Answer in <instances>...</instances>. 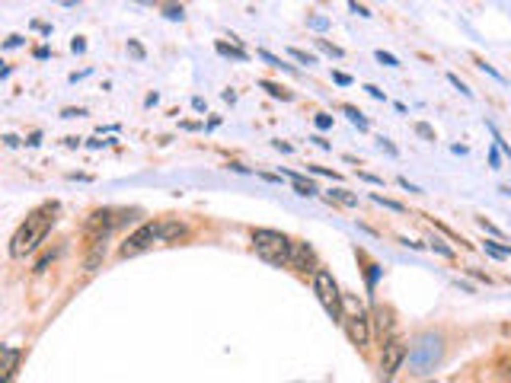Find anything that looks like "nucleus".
Segmentation results:
<instances>
[{"mask_svg":"<svg viewBox=\"0 0 511 383\" xmlns=\"http://www.w3.org/2000/svg\"><path fill=\"white\" fill-rule=\"evenodd\" d=\"M58 224V201H45L38 205L29 217L19 224V230L10 240V255L13 259H26L45 243V237L51 233V227Z\"/></svg>","mask_w":511,"mask_h":383,"instance_id":"f257e3e1","label":"nucleus"},{"mask_svg":"<svg viewBox=\"0 0 511 383\" xmlns=\"http://www.w3.org/2000/svg\"><path fill=\"white\" fill-rule=\"evenodd\" d=\"M182 233H185V227L179 224V220H147V224H141L122 243L118 255H122V259H131V255L150 249L153 243H173V240H179Z\"/></svg>","mask_w":511,"mask_h":383,"instance_id":"f03ea898","label":"nucleus"},{"mask_svg":"<svg viewBox=\"0 0 511 383\" xmlns=\"http://www.w3.org/2000/svg\"><path fill=\"white\" fill-rule=\"evenodd\" d=\"M441 358H444V339L438 332H422L412 342V348L406 351L409 374L412 377H425V374H432L441 364Z\"/></svg>","mask_w":511,"mask_h":383,"instance_id":"7ed1b4c3","label":"nucleus"},{"mask_svg":"<svg viewBox=\"0 0 511 383\" xmlns=\"http://www.w3.org/2000/svg\"><path fill=\"white\" fill-rule=\"evenodd\" d=\"M253 249L259 259L272 262V265L285 268L291 265V240L278 230H268V227H256L253 230Z\"/></svg>","mask_w":511,"mask_h":383,"instance_id":"20e7f679","label":"nucleus"},{"mask_svg":"<svg viewBox=\"0 0 511 383\" xmlns=\"http://www.w3.org/2000/svg\"><path fill=\"white\" fill-rule=\"evenodd\" d=\"M342 307H345V310H342V326H345L352 345L365 348L367 342H371V319H367L365 307H361L355 297H345V294H342Z\"/></svg>","mask_w":511,"mask_h":383,"instance_id":"39448f33","label":"nucleus"},{"mask_svg":"<svg viewBox=\"0 0 511 383\" xmlns=\"http://www.w3.org/2000/svg\"><path fill=\"white\" fill-rule=\"evenodd\" d=\"M313 291H317L323 310L329 313V319L342 322V294H339V287H335L332 275H329L326 268H317V272H313Z\"/></svg>","mask_w":511,"mask_h":383,"instance_id":"423d86ee","label":"nucleus"},{"mask_svg":"<svg viewBox=\"0 0 511 383\" xmlns=\"http://www.w3.org/2000/svg\"><path fill=\"white\" fill-rule=\"evenodd\" d=\"M406 351L409 348L402 345V342H396V339L387 342V345H383V354H380V377H393V374L406 364Z\"/></svg>","mask_w":511,"mask_h":383,"instance_id":"0eeeda50","label":"nucleus"},{"mask_svg":"<svg viewBox=\"0 0 511 383\" xmlns=\"http://www.w3.org/2000/svg\"><path fill=\"white\" fill-rule=\"evenodd\" d=\"M122 217H125V214H115V211H112V208H103V211H93V214H90V220H86V230H90L93 237H103V233H106V237H109V230H112V227H115V224H122Z\"/></svg>","mask_w":511,"mask_h":383,"instance_id":"6e6552de","label":"nucleus"},{"mask_svg":"<svg viewBox=\"0 0 511 383\" xmlns=\"http://www.w3.org/2000/svg\"><path fill=\"white\" fill-rule=\"evenodd\" d=\"M19 361H23V348L0 345V380H10L19 371Z\"/></svg>","mask_w":511,"mask_h":383,"instance_id":"1a4fd4ad","label":"nucleus"},{"mask_svg":"<svg viewBox=\"0 0 511 383\" xmlns=\"http://www.w3.org/2000/svg\"><path fill=\"white\" fill-rule=\"evenodd\" d=\"M214 51H218L220 58H230V61H250V51H246V48H240L237 42H233V45H227L224 38H218V42H214Z\"/></svg>","mask_w":511,"mask_h":383,"instance_id":"9d476101","label":"nucleus"},{"mask_svg":"<svg viewBox=\"0 0 511 383\" xmlns=\"http://www.w3.org/2000/svg\"><path fill=\"white\" fill-rule=\"evenodd\" d=\"M103 255H106V233H103V237H93L90 255H86V272H96V265L103 262Z\"/></svg>","mask_w":511,"mask_h":383,"instance_id":"9b49d317","label":"nucleus"},{"mask_svg":"<svg viewBox=\"0 0 511 383\" xmlns=\"http://www.w3.org/2000/svg\"><path fill=\"white\" fill-rule=\"evenodd\" d=\"M326 198H329V201H339V205H348V208L358 205V195H352L348 189H329Z\"/></svg>","mask_w":511,"mask_h":383,"instance_id":"f8f14e48","label":"nucleus"},{"mask_svg":"<svg viewBox=\"0 0 511 383\" xmlns=\"http://www.w3.org/2000/svg\"><path fill=\"white\" fill-rule=\"evenodd\" d=\"M262 90H268V96H275V99H285V103H288V99H291V90H285V86H278V83H272V80H262Z\"/></svg>","mask_w":511,"mask_h":383,"instance_id":"ddd939ff","label":"nucleus"},{"mask_svg":"<svg viewBox=\"0 0 511 383\" xmlns=\"http://www.w3.org/2000/svg\"><path fill=\"white\" fill-rule=\"evenodd\" d=\"M342 112H345V115H348V122H352V125H358L361 131H367V118L361 115V112L355 109V105H342Z\"/></svg>","mask_w":511,"mask_h":383,"instance_id":"4468645a","label":"nucleus"},{"mask_svg":"<svg viewBox=\"0 0 511 383\" xmlns=\"http://www.w3.org/2000/svg\"><path fill=\"white\" fill-rule=\"evenodd\" d=\"M259 58H262V61H265V64L278 67V70H291V73H294V67H291V64H285V61H281V58H275L272 51H265V48H259Z\"/></svg>","mask_w":511,"mask_h":383,"instance_id":"2eb2a0df","label":"nucleus"},{"mask_svg":"<svg viewBox=\"0 0 511 383\" xmlns=\"http://www.w3.org/2000/svg\"><path fill=\"white\" fill-rule=\"evenodd\" d=\"M482 246H486V252L495 255V259H508V255H511V243L508 246H499V243H492V240H486Z\"/></svg>","mask_w":511,"mask_h":383,"instance_id":"dca6fc26","label":"nucleus"},{"mask_svg":"<svg viewBox=\"0 0 511 383\" xmlns=\"http://www.w3.org/2000/svg\"><path fill=\"white\" fill-rule=\"evenodd\" d=\"M163 16H166V19H179V23H182L185 13H182V6H179L176 0H166V3H163Z\"/></svg>","mask_w":511,"mask_h":383,"instance_id":"f3484780","label":"nucleus"},{"mask_svg":"<svg viewBox=\"0 0 511 383\" xmlns=\"http://www.w3.org/2000/svg\"><path fill=\"white\" fill-rule=\"evenodd\" d=\"M288 55L294 58V61H300V64H317V55H310V51H304V48H288Z\"/></svg>","mask_w":511,"mask_h":383,"instance_id":"a211bd4d","label":"nucleus"},{"mask_svg":"<svg viewBox=\"0 0 511 383\" xmlns=\"http://www.w3.org/2000/svg\"><path fill=\"white\" fill-rule=\"evenodd\" d=\"M371 201H377V205H383V208H390V211H396V214H402V211H406V208H402V205H400V201H393V198H383V195H377V192H374V195H371Z\"/></svg>","mask_w":511,"mask_h":383,"instance_id":"6ab92c4d","label":"nucleus"},{"mask_svg":"<svg viewBox=\"0 0 511 383\" xmlns=\"http://www.w3.org/2000/svg\"><path fill=\"white\" fill-rule=\"evenodd\" d=\"M412 131L419 134V138H425V140H438L435 128H432V125H425V122H415V125H412Z\"/></svg>","mask_w":511,"mask_h":383,"instance_id":"aec40b11","label":"nucleus"},{"mask_svg":"<svg viewBox=\"0 0 511 383\" xmlns=\"http://www.w3.org/2000/svg\"><path fill=\"white\" fill-rule=\"evenodd\" d=\"M317 45H320L323 51H326V55H332V58H345V51H342L339 45H332L329 38H317Z\"/></svg>","mask_w":511,"mask_h":383,"instance_id":"412c9836","label":"nucleus"},{"mask_svg":"<svg viewBox=\"0 0 511 383\" xmlns=\"http://www.w3.org/2000/svg\"><path fill=\"white\" fill-rule=\"evenodd\" d=\"M489 131H492V140H495V147H499V150H505L508 157H511V144H508L505 138H502V134H499V128H495L492 122H489Z\"/></svg>","mask_w":511,"mask_h":383,"instance_id":"4be33fe9","label":"nucleus"},{"mask_svg":"<svg viewBox=\"0 0 511 383\" xmlns=\"http://www.w3.org/2000/svg\"><path fill=\"white\" fill-rule=\"evenodd\" d=\"M476 67H479L482 73H489V77H495L499 83H505V73H502V70H495L492 64H486V61H479V58H476Z\"/></svg>","mask_w":511,"mask_h":383,"instance_id":"5701e85b","label":"nucleus"},{"mask_svg":"<svg viewBox=\"0 0 511 383\" xmlns=\"http://www.w3.org/2000/svg\"><path fill=\"white\" fill-rule=\"evenodd\" d=\"M447 83H450V86H454V90H460V93H463V96H473V90H470V86H467V83H463V80H460V77H457V73H447Z\"/></svg>","mask_w":511,"mask_h":383,"instance_id":"b1692460","label":"nucleus"},{"mask_svg":"<svg viewBox=\"0 0 511 383\" xmlns=\"http://www.w3.org/2000/svg\"><path fill=\"white\" fill-rule=\"evenodd\" d=\"M476 224H479V227H482V230H486V233H492V237H499V240H505V233H502V230H499V227H495V224H492V220H486V217H476Z\"/></svg>","mask_w":511,"mask_h":383,"instance_id":"393cba45","label":"nucleus"},{"mask_svg":"<svg viewBox=\"0 0 511 383\" xmlns=\"http://www.w3.org/2000/svg\"><path fill=\"white\" fill-rule=\"evenodd\" d=\"M432 249H435V252H441V255H447V259H454V249H450L444 240H432Z\"/></svg>","mask_w":511,"mask_h":383,"instance_id":"a878e982","label":"nucleus"},{"mask_svg":"<svg viewBox=\"0 0 511 383\" xmlns=\"http://www.w3.org/2000/svg\"><path fill=\"white\" fill-rule=\"evenodd\" d=\"M377 61H380L383 67H400V61H396V58H393V55H390V51H383V48L377 51Z\"/></svg>","mask_w":511,"mask_h":383,"instance_id":"bb28decb","label":"nucleus"},{"mask_svg":"<svg viewBox=\"0 0 511 383\" xmlns=\"http://www.w3.org/2000/svg\"><path fill=\"white\" fill-rule=\"evenodd\" d=\"M128 51H131V55L138 58V61H144V58H147V51L141 48V42H134V38H128Z\"/></svg>","mask_w":511,"mask_h":383,"instance_id":"cd10ccee","label":"nucleus"},{"mask_svg":"<svg viewBox=\"0 0 511 383\" xmlns=\"http://www.w3.org/2000/svg\"><path fill=\"white\" fill-rule=\"evenodd\" d=\"M307 26H310V29H329V19L326 16H310V19H307Z\"/></svg>","mask_w":511,"mask_h":383,"instance_id":"c85d7f7f","label":"nucleus"},{"mask_svg":"<svg viewBox=\"0 0 511 383\" xmlns=\"http://www.w3.org/2000/svg\"><path fill=\"white\" fill-rule=\"evenodd\" d=\"M348 10H352V13H358V16H365V19H367V16H374V13L367 10V6H361L358 0H348Z\"/></svg>","mask_w":511,"mask_h":383,"instance_id":"c756f323","label":"nucleus"},{"mask_svg":"<svg viewBox=\"0 0 511 383\" xmlns=\"http://www.w3.org/2000/svg\"><path fill=\"white\" fill-rule=\"evenodd\" d=\"M489 163H492V170H502V150L492 144V150H489Z\"/></svg>","mask_w":511,"mask_h":383,"instance_id":"7c9ffc66","label":"nucleus"},{"mask_svg":"<svg viewBox=\"0 0 511 383\" xmlns=\"http://www.w3.org/2000/svg\"><path fill=\"white\" fill-rule=\"evenodd\" d=\"M313 122H317L320 131H329V128H332V115H323V112H320V115L313 118Z\"/></svg>","mask_w":511,"mask_h":383,"instance_id":"2f4dec72","label":"nucleus"},{"mask_svg":"<svg viewBox=\"0 0 511 383\" xmlns=\"http://www.w3.org/2000/svg\"><path fill=\"white\" fill-rule=\"evenodd\" d=\"M332 83H339V86H352V77H348V73H342V70H332Z\"/></svg>","mask_w":511,"mask_h":383,"instance_id":"473e14b6","label":"nucleus"},{"mask_svg":"<svg viewBox=\"0 0 511 383\" xmlns=\"http://www.w3.org/2000/svg\"><path fill=\"white\" fill-rule=\"evenodd\" d=\"M310 173H317V176H329V179H342L335 170H326V166H310Z\"/></svg>","mask_w":511,"mask_h":383,"instance_id":"72a5a7b5","label":"nucleus"},{"mask_svg":"<svg viewBox=\"0 0 511 383\" xmlns=\"http://www.w3.org/2000/svg\"><path fill=\"white\" fill-rule=\"evenodd\" d=\"M377 275H380V268H377V265H367V287H374Z\"/></svg>","mask_w":511,"mask_h":383,"instance_id":"f704fd0d","label":"nucleus"},{"mask_svg":"<svg viewBox=\"0 0 511 383\" xmlns=\"http://www.w3.org/2000/svg\"><path fill=\"white\" fill-rule=\"evenodd\" d=\"M19 45H23V35H10L3 42V48H19Z\"/></svg>","mask_w":511,"mask_h":383,"instance_id":"c9c22d12","label":"nucleus"},{"mask_svg":"<svg viewBox=\"0 0 511 383\" xmlns=\"http://www.w3.org/2000/svg\"><path fill=\"white\" fill-rule=\"evenodd\" d=\"M26 144H29V147H38V144H42V131H32L29 138H26Z\"/></svg>","mask_w":511,"mask_h":383,"instance_id":"e433bc0d","label":"nucleus"},{"mask_svg":"<svg viewBox=\"0 0 511 383\" xmlns=\"http://www.w3.org/2000/svg\"><path fill=\"white\" fill-rule=\"evenodd\" d=\"M358 176L365 179V182H371V185H383V179H380V176H371V173H358Z\"/></svg>","mask_w":511,"mask_h":383,"instance_id":"4c0bfd02","label":"nucleus"},{"mask_svg":"<svg viewBox=\"0 0 511 383\" xmlns=\"http://www.w3.org/2000/svg\"><path fill=\"white\" fill-rule=\"evenodd\" d=\"M80 115H86L83 109H64L61 112V118H80Z\"/></svg>","mask_w":511,"mask_h":383,"instance_id":"58836bf2","label":"nucleus"},{"mask_svg":"<svg viewBox=\"0 0 511 383\" xmlns=\"http://www.w3.org/2000/svg\"><path fill=\"white\" fill-rule=\"evenodd\" d=\"M71 48H73V51H86V42H83V35H77V38H73V42H71Z\"/></svg>","mask_w":511,"mask_h":383,"instance_id":"ea45409f","label":"nucleus"},{"mask_svg":"<svg viewBox=\"0 0 511 383\" xmlns=\"http://www.w3.org/2000/svg\"><path fill=\"white\" fill-rule=\"evenodd\" d=\"M3 144L6 147H19V138H16V134H3Z\"/></svg>","mask_w":511,"mask_h":383,"instance_id":"a19ab883","label":"nucleus"},{"mask_svg":"<svg viewBox=\"0 0 511 383\" xmlns=\"http://www.w3.org/2000/svg\"><path fill=\"white\" fill-rule=\"evenodd\" d=\"M400 185H402V189H406V192H422L419 185H412V182H409V179H402V176H400Z\"/></svg>","mask_w":511,"mask_h":383,"instance_id":"79ce46f5","label":"nucleus"},{"mask_svg":"<svg viewBox=\"0 0 511 383\" xmlns=\"http://www.w3.org/2000/svg\"><path fill=\"white\" fill-rule=\"evenodd\" d=\"M365 90H367V93H371V96H374V99H383V90H377V86H374V83H367V86H365Z\"/></svg>","mask_w":511,"mask_h":383,"instance_id":"37998d69","label":"nucleus"},{"mask_svg":"<svg viewBox=\"0 0 511 383\" xmlns=\"http://www.w3.org/2000/svg\"><path fill=\"white\" fill-rule=\"evenodd\" d=\"M259 179H265V182H281V176H275V173H259Z\"/></svg>","mask_w":511,"mask_h":383,"instance_id":"c03bdc74","label":"nucleus"},{"mask_svg":"<svg viewBox=\"0 0 511 383\" xmlns=\"http://www.w3.org/2000/svg\"><path fill=\"white\" fill-rule=\"evenodd\" d=\"M377 144H380V147H383V150H387V153H396V147H393V144H390V140H387V138H380V140H377Z\"/></svg>","mask_w":511,"mask_h":383,"instance_id":"a18cd8bd","label":"nucleus"},{"mask_svg":"<svg viewBox=\"0 0 511 383\" xmlns=\"http://www.w3.org/2000/svg\"><path fill=\"white\" fill-rule=\"evenodd\" d=\"M275 150H281V153H291V144H285V140H275Z\"/></svg>","mask_w":511,"mask_h":383,"instance_id":"49530a36","label":"nucleus"},{"mask_svg":"<svg viewBox=\"0 0 511 383\" xmlns=\"http://www.w3.org/2000/svg\"><path fill=\"white\" fill-rule=\"evenodd\" d=\"M192 105H195L198 112H205V99H201V96H195V99H192Z\"/></svg>","mask_w":511,"mask_h":383,"instance_id":"de8ad7c7","label":"nucleus"},{"mask_svg":"<svg viewBox=\"0 0 511 383\" xmlns=\"http://www.w3.org/2000/svg\"><path fill=\"white\" fill-rule=\"evenodd\" d=\"M134 3H144V6H153V3H160V0H134Z\"/></svg>","mask_w":511,"mask_h":383,"instance_id":"09e8293b","label":"nucleus"},{"mask_svg":"<svg viewBox=\"0 0 511 383\" xmlns=\"http://www.w3.org/2000/svg\"><path fill=\"white\" fill-rule=\"evenodd\" d=\"M58 3H64V6H77L80 0H58Z\"/></svg>","mask_w":511,"mask_h":383,"instance_id":"8fccbe9b","label":"nucleus"},{"mask_svg":"<svg viewBox=\"0 0 511 383\" xmlns=\"http://www.w3.org/2000/svg\"><path fill=\"white\" fill-rule=\"evenodd\" d=\"M0 70H3V67H0Z\"/></svg>","mask_w":511,"mask_h":383,"instance_id":"3c124183","label":"nucleus"}]
</instances>
